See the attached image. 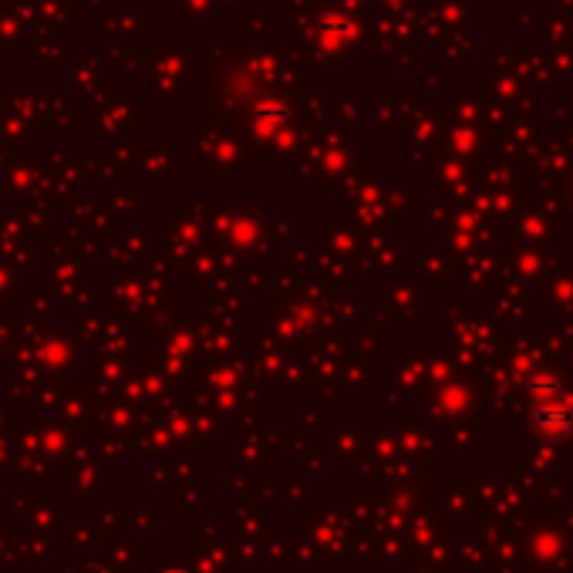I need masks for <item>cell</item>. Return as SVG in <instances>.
I'll use <instances>...</instances> for the list:
<instances>
[{
  "mask_svg": "<svg viewBox=\"0 0 573 573\" xmlns=\"http://www.w3.org/2000/svg\"><path fill=\"white\" fill-rule=\"evenodd\" d=\"M166 573H183V570H166Z\"/></svg>",
  "mask_w": 573,
  "mask_h": 573,
  "instance_id": "cell-1",
  "label": "cell"
}]
</instances>
